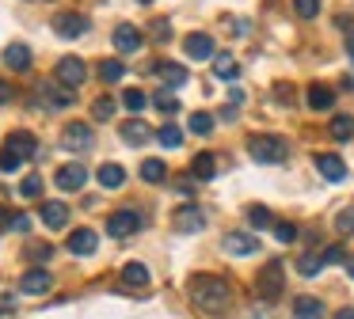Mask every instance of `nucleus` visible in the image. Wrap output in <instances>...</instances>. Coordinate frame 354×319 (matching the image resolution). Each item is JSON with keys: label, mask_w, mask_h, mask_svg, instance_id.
Returning a JSON list of instances; mask_svg holds the SVG:
<instances>
[{"label": "nucleus", "mask_w": 354, "mask_h": 319, "mask_svg": "<svg viewBox=\"0 0 354 319\" xmlns=\"http://www.w3.org/2000/svg\"><path fill=\"white\" fill-rule=\"evenodd\" d=\"M183 50H187V57H191V61H209V57H214V38L198 30V35H191L183 42Z\"/></svg>", "instance_id": "14"}, {"label": "nucleus", "mask_w": 354, "mask_h": 319, "mask_svg": "<svg viewBox=\"0 0 354 319\" xmlns=\"http://www.w3.org/2000/svg\"><path fill=\"white\" fill-rule=\"evenodd\" d=\"M331 137H335V141H351L354 137V118L351 114H335V122H331Z\"/></svg>", "instance_id": "29"}, {"label": "nucleus", "mask_w": 354, "mask_h": 319, "mask_svg": "<svg viewBox=\"0 0 354 319\" xmlns=\"http://www.w3.org/2000/svg\"><path fill=\"white\" fill-rule=\"evenodd\" d=\"M229 103H232V106H240V103H244V91L232 88V91H229Z\"/></svg>", "instance_id": "50"}, {"label": "nucleus", "mask_w": 354, "mask_h": 319, "mask_svg": "<svg viewBox=\"0 0 354 319\" xmlns=\"http://www.w3.org/2000/svg\"><path fill=\"white\" fill-rule=\"evenodd\" d=\"M346 53H351V57H354V30H351V35H346Z\"/></svg>", "instance_id": "53"}, {"label": "nucleus", "mask_w": 354, "mask_h": 319, "mask_svg": "<svg viewBox=\"0 0 354 319\" xmlns=\"http://www.w3.org/2000/svg\"><path fill=\"white\" fill-rule=\"evenodd\" d=\"M0 311H16V296L12 293H0Z\"/></svg>", "instance_id": "48"}, {"label": "nucleus", "mask_w": 354, "mask_h": 319, "mask_svg": "<svg viewBox=\"0 0 354 319\" xmlns=\"http://www.w3.org/2000/svg\"><path fill=\"white\" fill-rule=\"evenodd\" d=\"M293 319H324V300H316V296H297V300H293Z\"/></svg>", "instance_id": "19"}, {"label": "nucleus", "mask_w": 354, "mask_h": 319, "mask_svg": "<svg viewBox=\"0 0 354 319\" xmlns=\"http://www.w3.org/2000/svg\"><path fill=\"white\" fill-rule=\"evenodd\" d=\"M293 8H297L301 19H316L320 15V0H293Z\"/></svg>", "instance_id": "40"}, {"label": "nucleus", "mask_w": 354, "mask_h": 319, "mask_svg": "<svg viewBox=\"0 0 354 319\" xmlns=\"http://www.w3.org/2000/svg\"><path fill=\"white\" fill-rule=\"evenodd\" d=\"M4 65H8L12 72H27V68H31V50H27L24 42H12L8 50H4Z\"/></svg>", "instance_id": "18"}, {"label": "nucleus", "mask_w": 354, "mask_h": 319, "mask_svg": "<svg viewBox=\"0 0 354 319\" xmlns=\"http://www.w3.org/2000/svg\"><path fill=\"white\" fill-rule=\"evenodd\" d=\"M248 152H252V160H259V164H282V160L290 156V144L274 133H252L248 137Z\"/></svg>", "instance_id": "2"}, {"label": "nucleus", "mask_w": 354, "mask_h": 319, "mask_svg": "<svg viewBox=\"0 0 354 319\" xmlns=\"http://www.w3.org/2000/svg\"><path fill=\"white\" fill-rule=\"evenodd\" d=\"M19 164H24V160L12 156V152H4V156H0V171H19Z\"/></svg>", "instance_id": "44"}, {"label": "nucleus", "mask_w": 354, "mask_h": 319, "mask_svg": "<svg viewBox=\"0 0 354 319\" xmlns=\"http://www.w3.org/2000/svg\"><path fill=\"white\" fill-rule=\"evenodd\" d=\"M149 137H153V129H149L145 122H138V118H133V122H122V141H126V144H145Z\"/></svg>", "instance_id": "26"}, {"label": "nucleus", "mask_w": 354, "mask_h": 319, "mask_svg": "<svg viewBox=\"0 0 354 319\" xmlns=\"http://www.w3.org/2000/svg\"><path fill=\"white\" fill-rule=\"evenodd\" d=\"M156 141H160L164 148H179V144H183V129H179V126H171V122H168V126H160Z\"/></svg>", "instance_id": "31"}, {"label": "nucleus", "mask_w": 354, "mask_h": 319, "mask_svg": "<svg viewBox=\"0 0 354 319\" xmlns=\"http://www.w3.org/2000/svg\"><path fill=\"white\" fill-rule=\"evenodd\" d=\"M27 258H31V262H50V258H54V247H50V243H31V247H27Z\"/></svg>", "instance_id": "39"}, {"label": "nucleus", "mask_w": 354, "mask_h": 319, "mask_svg": "<svg viewBox=\"0 0 354 319\" xmlns=\"http://www.w3.org/2000/svg\"><path fill=\"white\" fill-rule=\"evenodd\" d=\"M4 152H12V156H19V160H31V156H39V141H35V133H27V129H16V133L4 141Z\"/></svg>", "instance_id": "9"}, {"label": "nucleus", "mask_w": 354, "mask_h": 319, "mask_svg": "<svg viewBox=\"0 0 354 319\" xmlns=\"http://www.w3.org/2000/svg\"><path fill=\"white\" fill-rule=\"evenodd\" d=\"M95 243H100V235L92 228H77L69 235V255H95Z\"/></svg>", "instance_id": "16"}, {"label": "nucleus", "mask_w": 354, "mask_h": 319, "mask_svg": "<svg viewBox=\"0 0 354 319\" xmlns=\"http://www.w3.org/2000/svg\"><path fill=\"white\" fill-rule=\"evenodd\" d=\"M141 228H145V217H141L138 209H115L107 217V232L115 235V240H126V235L141 232Z\"/></svg>", "instance_id": "3"}, {"label": "nucleus", "mask_w": 354, "mask_h": 319, "mask_svg": "<svg viewBox=\"0 0 354 319\" xmlns=\"http://www.w3.org/2000/svg\"><path fill=\"white\" fill-rule=\"evenodd\" d=\"M316 171H320L328 182H343L346 179V164L335 156V152H320V156H316Z\"/></svg>", "instance_id": "12"}, {"label": "nucleus", "mask_w": 354, "mask_h": 319, "mask_svg": "<svg viewBox=\"0 0 354 319\" xmlns=\"http://www.w3.org/2000/svg\"><path fill=\"white\" fill-rule=\"evenodd\" d=\"M54 30L62 38H80V35H88V15H80V12H62L54 19Z\"/></svg>", "instance_id": "11"}, {"label": "nucleus", "mask_w": 354, "mask_h": 319, "mask_svg": "<svg viewBox=\"0 0 354 319\" xmlns=\"http://www.w3.org/2000/svg\"><path fill=\"white\" fill-rule=\"evenodd\" d=\"M320 270H324L320 255H301L297 258V273H301V278H320Z\"/></svg>", "instance_id": "32"}, {"label": "nucleus", "mask_w": 354, "mask_h": 319, "mask_svg": "<svg viewBox=\"0 0 354 319\" xmlns=\"http://www.w3.org/2000/svg\"><path fill=\"white\" fill-rule=\"evenodd\" d=\"M214 76H217V80H236V76H240L236 57H232V53H217V57H214Z\"/></svg>", "instance_id": "25"}, {"label": "nucleus", "mask_w": 354, "mask_h": 319, "mask_svg": "<svg viewBox=\"0 0 354 319\" xmlns=\"http://www.w3.org/2000/svg\"><path fill=\"white\" fill-rule=\"evenodd\" d=\"M176 190H179L183 197H191V194H194V182H191V179H176Z\"/></svg>", "instance_id": "47"}, {"label": "nucleus", "mask_w": 354, "mask_h": 319, "mask_svg": "<svg viewBox=\"0 0 354 319\" xmlns=\"http://www.w3.org/2000/svg\"><path fill=\"white\" fill-rule=\"evenodd\" d=\"M156 76H160L168 88H183L187 84V68L176 65V61H160V65H156Z\"/></svg>", "instance_id": "20"}, {"label": "nucleus", "mask_w": 354, "mask_h": 319, "mask_svg": "<svg viewBox=\"0 0 354 319\" xmlns=\"http://www.w3.org/2000/svg\"><path fill=\"white\" fill-rule=\"evenodd\" d=\"M305 99H308V106H313V110H331V106H335V91L324 88V84H313Z\"/></svg>", "instance_id": "23"}, {"label": "nucleus", "mask_w": 354, "mask_h": 319, "mask_svg": "<svg viewBox=\"0 0 354 319\" xmlns=\"http://www.w3.org/2000/svg\"><path fill=\"white\" fill-rule=\"evenodd\" d=\"M54 76H57V84H65V88H80V84L88 80V65L80 57H62L57 68H54Z\"/></svg>", "instance_id": "4"}, {"label": "nucleus", "mask_w": 354, "mask_h": 319, "mask_svg": "<svg viewBox=\"0 0 354 319\" xmlns=\"http://www.w3.org/2000/svg\"><path fill=\"white\" fill-rule=\"evenodd\" d=\"M171 228H176V232H183V235L202 232V228H206V217H202L198 205H179V209L171 213Z\"/></svg>", "instance_id": "6"}, {"label": "nucleus", "mask_w": 354, "mask_h": 319, "mask_svg": "<svg viewBox=\"0 0 354 319\" xmlns=\"http://www.w3.org/2000/svg\"><path fill=\"white\" fill-rule=\"evenodd\" d=\"M191 300L202 311H225L232 300V285L225 278H217V273H198L191 281Z\"/></svg>", "instance_id": "1"}, {"label": "nucleus", "mask_w": 354, "mask_h": 319, "mask_svg": "<svg viewBox=\"0 0 354 319\" xmlns=\"http://www.w3.org/2000/svg\"><path fill=\"white\" fill-rule=\"evenodd\" d=\"M191 133H198V137H209V133H214V114H206V110L191 114Z\"/></svg>", "instance_id": "33"}, {"label": "nucleus", "mask_w": 354, "mask_h": 319, "mask_svg": "<svg viewBox=\"0 0 354 319\" xmlns=\"http://www.w3.org/2000/svg\"><path fill=\"white\" fill-rule=\"evenodd\" d=\"M335 232H339V235H351V232H354V205L339 209V217H335Z\"/></svg>", "instance_id": "37"}, {"label": "nucleus", "mask_w": 354, "mask_h": 319, "mask_svg": "<svg viewBox=\"0 0 354 319\" xmlns=\"http://www.w3.org/2000/svg\"><path fill=\"white\" fill-rule=\"evenodd\" d=\"M54 289V278H50V270H42V266H31V270L19 278V293H27V296H42V293H50Z\"/></svg>", "instance_id": "7"}, {"label": "nucleus", "mask_w": 354, "mask_h": 319, "mask_svg": "<svg viewBox=\"0 0 354 319\" xmlns=\"http://www.w3.org/2000/svg\"><path fill=\"white\" fill-rule=\"evenodd\" d=\"M54 182L73 194V190H80L88 182V167L84 164H62V167H57V175H54Z\"/></svg>", "instance_id": "10"}, {"label": "nucleus", "mask_w": 354, "mask_h": 319, "mask_svg": "<svg viewBox=\"0 0 354 319\" xmlns=\"http://www.w3.org/2000/svg\"><path fill=\"white\" fill-rule=\"evenodd\" d=\"M8 99H12V84H8V80H0V106L8 103Z\"/></svg>", "instance_id": "49"}, {"label": "nucleus", "mask_w": 354, "mask_h": 319, "mask_svg": "<svg viewBox=\"0 0 354 319\" xmlns=\"http://www.w3.org/2000/svg\"><path fill=\"white\" fill-rule=\"evenodd\" d=\"M122 76H126V65H122V61H103V65H100V80L118 84Z\"/></svg>", "instance_id": "34"}, {"label": "nucleus", "mask_w": 354, "mask_h": 319, "mask_svg": "<svg viewBox=\"0 0 354 319\" xmlns=\"http://www.w3.org/2000/svg\"><path fill=\"white\" fill-rule=\"evenodd\" d=\"M0 228H12V213L4 209V205H0Z\"/></svg>", "instance_id": "51"}, {"label": "nucleus", "mask_w": 354, "mask_h": 319, "mask_svg": "<svg viewBox=\"0 0 354 319\" xmlns=\"http://www.w3.org/2000/svg\"><path fill=\"white\" fill-rule=\"evenodd\" d=\"M286 289V273H282V262H267V270L259 273V296L263 300H278Z\"/></svg>", "instance_id": "5"}, {"label": "nucleus", "mask_w": 354, "mask_h": 319, "mask_svg": "<svg viewBox=\"0 0 354 319\" xmlns=\"http://www.w3.org/2000/svg\"><path fill=\"white\" fill-rule=\"evenodd\" d=\"M141 179H145V182H164V179H168L164 160H141Z\"/></svg>", "instance_id": "28"}, {"label": "nucleus", "mask_w": 354, "mask_h": 319, "mask_svg": "<svg viewBox=\"0 0 354 319\" xmlns=\"http://www.w3.org/2000/svg\"><path fill=\"white\" fill-rule=\"evenodd\" d=\"M248 224L252 228H274V213L267 209V205H248Z\"/></svg>", "instance_id": "27"}, {"label": "nucleus", "mask_w": 354, "mask_h": 319, "mask_svg": "<svg viewBox=\"0 0 354 319\" xmlns=\"http://www.w3.org/2000/svg\"><path fill=\"white\" fill-rule=\"evenodd\" d=\"M92 141H95V133H92V126H84V122H69L65 133H62V144H65V148H73V152L92 148Z\"/></svg>", "instance_id": "8"}, {"label": "nucleus", "mask_w": 354, "mask_h": 319, "mask_svg": "<svg viewBox=\"0 0 354 319\" xmlns=\"http://www.w3.org/2000/svg\"><path fill=\"white\" fill-rule=\"evenodd\" d=\"M115 110H118V106H115V99H111V95H103V99H95V103H92V114H95L100 122L115 118Z\"/></svg>", "instance_id": "35"}, {"label": "nucleus", "mask_w": 354, "mask_h": 319, "mask_svg": "<svg viewBox=\"0 0 354 319\" xmlns=\"http://www.w3.org/2000/svg\"><path fill=\"white\" fill-rule=\"evenodd\" d=\"M320 262H324V266H335V262H346V251L339 247V243H331V247H328V251H324V255H320Z\"/></svg>", "instance_id": "42"}, {"label": "nucleus", "mask_w": 354, "mask_h": 319, "mask_svg": "<svg viewBox=\"0 0 354 319\" xmlns=\"http://www.w3.org/2000/svg\"><path fill=\"white\" fill-rule=\"evenodd\" d=\"M122 106H126V110H133V114H141V110L149 106V95H145V91H126V95H122Z\"/></svg>", "instance_id": "36"}, {"label": "nucleus", "mask_w": 354, "mask_h": 319, "mask_svg": "<svg viewBox=\"0 0 354 319\" xmlns=\"http://www.w3.org/2000/svg\"><path fill=\"white\" fill-rule=\"evenodd\" d=\"M19 194H24V197H39L42 194V179H39V175H27V179L19 182Z\"/></svg>", "instance_id": "41"}, {"label": "nucleus", "mask_w": 354, "mask_h": 319, "mask_svg": "<svg viewBox=\"0 0 354 319\" xmlns=\"http://www.w3.org/2000/svg\"><path fill=\"white\" fill-rule=\"evenodd\" d=\"M12 232H31V217H24V213H16V217H12Z\"/></svg>", "instance_id": "45"}, {"label": "nucleus", "mask_w": 354, "mask_h": 319, "mask_svg": "<svg viewBox=\"0 0 354 319\" xmlns=\"http://www.w3.org/2000/svg\"><path fill=\"white\" fill-rule=\"evenodd\" d=\"M141 4H149V0H141Z\"/></svg>", "instance_id": "55"}, {"label": "nucleus", "mask_w": 354, "mask_h": 319, "mask_svg": "<svg viewBox=\"0 0 354 319\" xmlns=\"http://www.w3.org/2000/svg\"><path fill=\"white\" fill-rule=\"evenodd\" d=\"M346 273H351V278H354V255L346 258Z\"/></svg>", "instance_id": "54"}, {"label": "nucleus", "mask_w": 354, "mask_h": 319, "mask_svg": "<svg viewBox=\"0 0 354 319\" xmlns=\"http://www.w3.org/2000/svg\"><path fill=\"white\" fill-rule=\"evenodd\" d=\"M153 103H156V110H164V114H176L179 110V99L171 95V91H156Z\"/></svg>", "instance_id": "38"}, {"label": "nucleus", "mask_w": 354, "mask_h": 319, "mask_svg": "<svg viewBox=\"0 0 354 319\" xmlns=\"http://www.w3.org/2000/svg\"><path fill=\"white\" fill-rule=\"evenodd\" d=\"M168 35H171V30H168V19H156V23H153V38H156V42H168Z\"/></svg>", "instance_id": "46"}, {"label": "nucleus", "mask_w": 354, "mask_h": 319, "mask_svg": "<svg viewBox=\"0 0 354 319\" xmlns=\"http://www.w3.org/2000/svg\"><path fill=\"white\" fill-rule=\"evenodd\" d=\"M225 251H229V255H255V251H259V240H255V235H248V232H229L225 235Z\"/></svg>", "instance_id": "13"}, {"label": "nucleus", "mask_w": 354, "mask_h": 319, "mask_svg": "<svg viewBox=\"0 0 354 319\" xmlns=\"http://www.w3.org/2000/svg\"><path fill=\"white\" fill-rule=\"evenodd\" d=\"M95 179H100L103 190H118L126 182V171L118 164H100V171H95Z\"/></svg>", "instance_id": "21"}, {"label": "nucleus", "mask_w": 354, "mask_h": 319, "mask_svg": "<svg viewBox=\"0 0 354 319\" xmlns=\"http://www.w3.org/2000/svg\"><path fill=\"white\" fill-rule=\"evenodd\" d=\"M39 91H42V103H46L50 110H62V106H69L73 99H77L73 91H62V88H54V84H42Z\"/></svg>", "instance_id": "22"}, {"label": "nucleus", "mask_w": 354, "mask_h": 319, "mask_svg": "<svg viewBox=\"0 0 354 319\" xmlns=\"http://www.w3.org/2000/svg\"><path fill=\"white\" fill-rule=\"evenodd\" d=\"M141 42H145V35H141L138 27H130V23H122V27L115 30V50H118V53H133V50H141Z\"/></svg>", "instance_id": "15"}, {"label": "nucleus", "mask_w": 354, "mask_h": 319, "mask_svg": "<svg viewBox=\"0 0 354 319\" xmlns=\"http://www.w3.org/2000/svg\"><path fill=\"white\" fill-rule=\"evenodd\" d=\"M42 224L54 228V232H57V228H65V224H69V205H65V202H42Z\"/></svg>", "instance_id": "17"}, {"label": "nucleus", "mask_w": 354, "mask_h": 319, "mask_svg": "<svg viewBox=\"0 0 354 319\" xmlns=\"http://www.w3.org/2000/svg\"><path fill=\"white\" fill-rule=\"evenodd\" d=\"M191 167H194V175H198L202 182H206V179H214V175H217V164H214V156H209V152H198Z\"/></svg>", "instance_id": "30"}, {"label": "nucleus", "mask_w": 354, "mask_h": 319, "mask_svg": "<svg viewBox=\"0 0 354 319\" xmlns=\"http://www.w3.org/2000/svg\"><path fill=\"white\" fill-rule=\"evenodd\" d=\"M274 235H278V243H293V240H297V224H286V220H278V224H274Z\"/></svg>", "instance_id": "43"}, {"label": "nucleus", "mask_w": 354, "mask_h": 319, "mask_svg": "<svg viewBox=\"0 0 354 319\" xmlns=\"http://www.w3.org/2000/svg\"><path fill=\"white\" fill-rule=\"evenodd\" d=\"M335 319H354V308H343V311H335Z\"/></svg>", "instance_id": "52"}, {"label": "nucleus", "mask_w": 354, "mask_h": 319, "mask_svg": "<svg viewBox=\"0 0 354 319\" xmlns=\"http://www.w3.org/2000/svg\"><path fill=\"white\" fill-rule=\"evenodd\" d=\"M122 285H130V289H145V285H149V266H145V262H126V270H122Z\"/></svg>", "instance_id": "24"}]
</instances>
